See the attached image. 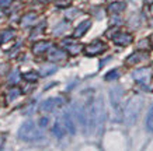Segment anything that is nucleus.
<instances>
[{
	"label": "nucleus",
	"mask_w": 153,
	"mask_h": 151,
	"mask_svg": "<svg viewBox=\"0 0 153 151\" xmlns=\"http://www.w3.org/2000/svg\"><path fill=\"white\" fill-rule=\"evenodd\" d=\"M24 80H27L30 82H35L38 80V74L35 71H27V73H24Z\"/></svg>",
	"instance_id": "18"
},
{
	"label": "nucleus",
	"mask_w": 153,
	"mask_h": 151,
	"mask_svg": "<svg viewBox=\"0 0 153 151\" xmlns=\"http://www.w3.org/2000/svg\"><path fill=\"white\" fill-rule=\"evenodd\" d=\"M13 0H0V7H7V6L11 4Z\"/></svg>",
	"instance_id": "25"
},
{
	"label": "nucleus",
	"mask_w": 153,
	"mask_h": 151,
	"mask_svg": "<svg viewBox=\"0 0 153 151\" xmlns=\"http://www.w3.org/2000/svg\"><path fill=\"white\" fill-rule=\"evenodd\" d=\"M63 28H68V24H66V23H62L58 28H55V34H56V35H58V34H62L60 31H62Z\"/></svg>",
	"instance_id": "23"
},
{
	"label": "nucleus",
	"mask_w": 153,
	"mask_h": 151,
	"mask_svg": "<svg viewBox=\"0 0 153 151\" xmlns=\"http://www.w3.org/2000/svg\"><path fill=\"white\" fill-rule=\"evenodd\" d=\"M114 42H115L117 45H129L131 42H132V35L131 34H126V32H118L115 37H112Z\"/></svg>",
	"instance_id": "6"
},
{
	"label": "nucleus",
	"mask_w": 153,
	"mask_h": 151,
	"mask_svg": "<svg viewBox=\"0 0 153 151\" xmlns=\"http://www.w3.org/2000/svg\"><path fill=\"white\" fill-rule=\"evenodd\" d=\"M152 41H153V37H152Z\"/></svg>",
	"instance_id": "29"
},
{
	"label": "nucleus",
	"mask_w": 153,
	"mask_h": 151,
	"mask_svg": "<svg viewBox=\"0 0 153 151\" xmlns=\"http://www.w3.org/2000/svg\"><path fill=\"white\" fill-rule=\"evenodd\" d=\"M19 137L23 141H35L42 137V134L39 133L34 122H27L21 124V127L19 129Z\"/></svg>",
	"instance_id": "2"
},
{
	"label": "nucleus",
	"mask_w": 153,
	"mask_h": 151,
	"mask_svg": "<svg viewBox=\"0 0 153 151\" xmlns=\"http://www.w3.org/2000/svg\"><path fill=\"white\" fill-rule=\"evenodd\" d=\"M134 78L136 81L142 82V84H149L150 82V77H152V73H150V69L148 67H143V69H139L134 71Z\"/></svg>",
	"instance_id": "5"
},
{
	"label": "nucleus",
	"mask_w": 153,
	"mask_h": 151,
	"mask_svg": "<svg viewBox=\"0 0 153 151\" xmlns=\"http://www.w3.org/2000/svg\"><path fill=\"white\" fill-rule=\"evenodd\" d=\"M90 25H91V21H88V20L83 21V23L80 24L79 27H77L76 29H74L73 37H74V38H80V37H83L84 34H86V31H87L88 28H90Z\"/></svg>",
	"instance_id": "9"
},
{
	"label": "nucleus",
	"mask_w": 153,
	"mask_h": 151,
	"mask_svg": "<svg viewBox=\"0 0 153 151\" xmlns=\"http://www.w3.org/2000/svg\"><path fill=\"white\" fill-rule=\"evenodd\" d=\"M52 132H53V134H55L58 138H62L63 136H65V129H63V126L60 124V122H56Z\"/></svg>",
	"instance_id": "15"
},
{
	"label": "nucleus",
	"mask_w": 153,
	"mask_h": 151,
	"mask_svg": "<svg viewBox=\"0 0 153 151\" xmlns=\"http://www.w3.org/2000/svg\"><path fill=\"white\" fill-rule=\"evenodd\" d=\"M148 59V55L146 53H140V52H135L132 55L126 59V63L128 64H136L139 63V62H143V60Z\"/></svg>",
	"instance_id": "10"
},
{
	"label": "nucleus",
	"mask_w": 153,
	"mask_h": 151,
	"mask_svg": "<svg viewBox=\"0 0 153 151\" xmlns=\"http://www.w3.org/2000/svg\"><path fill=\"white\" fill-rule=\"evenodd\" d=\"M39 1H42V3H49L51 0H39Z\"/></svg>",
	"instance_id": "28"
},
{
	"label": "nucleus",
	"mask_w": 153,
	"mask_h": 151,
	"mask_svg": "<svg viewBox=\"0 0 153 151\" xmlns=\"http://www.w3.org/2000/svg\"><path fill=\"white\" fill-rule=\"evenodd\" d=\"M35 18H37V15L34 13H30V14H25L23 17V21H21V25L23 27H28V25H31V24L35 21Z\"/></svg>",
	"instance_id": "14"
},
{
	"label": "nucleus",
	"mask_w": 153,
	"mask_h": 151,
	"mask_svg": "<svg viewBox=\"0 0 153 151\" xmlns=\"http://www.w3.org/2000/svg\"><path fill=\"white\" fill-rule=\"evenodd\" d=\"M63 122H65V126L69 130L70 134H74L76 133V127H74V122H73V118H72L70 112H65L63 113Z\"/></svg>",
	"instance_id": "11"
},
{
	"label": "nucleus",
	"mask_w": 153,
	"mask_h": 151,
	"mask_svg": "<svg viewBox=\"0 0 153 151\" xmlns=\"http://www.w3.org/2000/svg\"><path fill=\"white\" fill-rule=\"evenodd\" d=\"M19 81H20V71L17 69H14L9 77V82L10 84H16V82H19Z\"/></svg>",
	"instance_id": "19"
},
{
	"label": "nucleus",
	"mask_w": 153,
	"mask_h": 151,
	"mask_svg": "<svg viewBox=\"0 0 153 151\" xmlns=\"http://www.w3.org/2000/svg\"><path fill=\"white\" fill-rule=\"evenodd\" d=\"M107 49V46L104 42L101 41H94L91 42V43H88L86 48H84V53L87 56H96V55H100V53H102L104 50Z\"/></svg>",
	"instance_id": "3"
},
{
	"label": "nucleus",
	"mask_w": 153,
	"mask_h": 151,
	"mask_svg": "<svg viewBox=\"0 0 153 151\" xmlns=\"http://www.w3.org/2000/svg\"><path fill=\"white\" fill-rule=\"evenodd\" d=\"M6 70V64H0V74H3Z\"/></svg>",
	"instance_id": "27"
},
{
	"label": "nucleus",
	"mask_w": 153,
	"mask_h": 151,
	"mask_svg": "<svg viewBox=\"0 0 153 151\" xmlns=\"http://www.w3.org/2000/svg\"><path fill=\"white\" fill-rule=\"evenodd\" d=\"M20 94H21V92H20L19 88H13V90L9 92V95H7V99H9V101H14L16 98H19Z\"/></svg>",
	"instance_id": "21"
},
{
	"label": "nucleus",
	"mask_w": 153,
	"mask_h": 151,
	"mask_svg": "<svg viewBox=\"0 0 153 151\" xmlns=\"http://www.w3.org/2000/svg\"><path fill=\"white\" fill-rule=\"evenodd\" d=\"M146 129L149 132L153 133V105L150 106V109L148 112V116H146Z\"/></svg>",
	"instance_id": "16"
},
{
	"label": "nucleus",
	"mask_w": 153,
	"mask_h": 151,
	"mask_svg": "<svg viewBox=\"0 0 153 151\" xmlns=\"http://www.w3.org/2000/svg\"><path fill=\"white\" fill-rule=\"evenodd\" d=\"M63 105V99L62 98H49V99L44 101L41 104V110L42 112H52L56 106H62Z\"/></svg>",
	"instance_id": "4"
},
{
	"label": "nucleus",
	"mask_w": 153,
	"mask_h": 151,
	"mask_svg": "<svg viewBox=\"0 0 153 151\" xmlns=\"http://www.w3.org/2000/svg\"><path fill=\"white\" fill-rule=\"evenodd\" d=\"M115 78H118V70H111L110 73L105 74L107 81H111V80H115Z\"/></svg>",
	"instance_id": "22"
},
{
	"label": "nucleus",
	"mask_w": 153,
	"mask_h": 151,
	"mask_svg": "<svg viewBox=\"0 0 153 151\" xmlns=\"http://www.w3.org/2000/svg\"><path fill=\"white\" fill-rule=\"evenodd\" d=\"M14 38V31L13 29H6V31L1 32V43H6L9 42L10 39Z\"/></svg>",
	"instance_id": "17"
},
{
	"label": "nucleus",
	"mask_w": 153,
	"mask_h": 151,
	"mask_svg": "<svg viewBox=\"0 0 153 151\" xmlns=\"http://www.w3.org/2000/svg\"><path fill=\"white\" fill-rule=\"evenodd\" d=\"M68 3H69V0H59V1H58L59 6H65V4H68Z\"/></svg>",
	"instance_id": "26"
},
{
	"label": "nucleus",
	"mask_w": 153,
	"mask_h": 151,
	"mask_svg": "<svg viewBox=\"0 0 153 151\" xmlns=\"http://www.w3.org/2000/svg\"><path fill=\"white\" fill-rule=\"evenodd\" d=\"M124 9H125V3H122V1H117V3L110 4L108 11H110V13H121Z\"/></svg>",
	"instance_id": "13"
},
{
	"label": "nucleus",
	"mask_w": 153,
	"mask_h": 151,
	"mask_svg": "<svg viewBox=\"0 0 153 151\" xmlns=\"http://www.w3.org/2000/svg\"><path fill=\"white\" fill-rule=\"evenodd\" d=\"M56 71V66H51V67H42L41 69V76H49V74L55 73Z\"/></svg>",
	"instance_id": "20"
},
{
	"label": "nucleus",
	"mask_w": 153,
	"mask_h": 151,
	"mask_svg": "<svg viewBox=\"0 0 153 151\" xmlns=\"http://www.w3.org/2000/svg\"><path fill=\"white\" fill-rule=\"evenodd\" d=\"M49 48H51V42H45V41L37 42V43L34 45V48H33V52L35 53V55H42V53H44V52H47Z\"/></svg>",
	"instance_id": "12"
},
{
	"label": "nucleus",
	"mask_w": 153,
	"mask_h": 151,
	"mask_svg": "<svg viewBox=\"0 0 153 151\" xmlns=\"http://www.w3.org/2000/svg\"><path fill=\"white\" fill-rule=\"evenodd\" d=\"M48 122H49L48 118H41V119H39V126H41V127H45V126H48Z\"/></svg>",
	"instance_id": "24"
},
{
	"label": "nucleus",
	"mask_w": 153,
	"mask_h": 151,
	"mask_svg": "<svg viewBox=\"0 0 153 151\" xmlns=\"http://www.w3.org/2000/svg\"><path fill=\"white\" fill-rule=\"evenodd\" d=\"M142 98L139 96H134L131 98L129 102L126 104L125 110H124V122H125L128 126H132V124L136 123V120L139 118L140 109H142Z\"/></svg>",
	"instance_id": "1"
},
{
	"label": "nucleus",
	"mask_w": 153,
	"mask_h": 151,
	"mask_svg": "<svg viewBox=\"0 0 153 151\" xmlns=\"http://www.w3.org/2000/svg\"><path fill=\"white\" fill-rule=\"evenodd\" d=\"M48 59L53 60V62H60V60L66 59V53L59 48H51L49 53H48Z\"/></svg>",
	"instance_id": "7"
},
{
	"label": "nucleus",
	"mask_w": 153,
	"mask_h": 151,
	"mask_svg": "<svg viewBox=\"0 0 153 151\" xmlns=\"http://www.w3.org/2000/svg\"><path fill=\"white\" fill-rule=\"evenodd\" d=\"M62 43H63L65 48H68L69 53H72V55H76V53H79L80 50H82V46L79 43H76L74 41H72V39H63Z\"/></svg>",
	"instance_id": "8"
}]
</instances>
